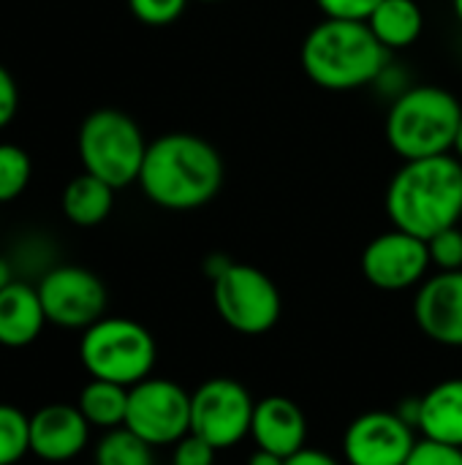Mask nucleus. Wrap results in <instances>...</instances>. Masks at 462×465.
Listing matches in <instances>:
<instances>
[{
	"label": "nucleus",
	"mask_w": 462,
	"mask_h": 465,
	"mask_svg": "<svg viewBox=\"0 0 462 465\" xmlns=\"http://www.w3.org/2000/svg\"><path fill=\"white\" fill-rule=\"evenodd\" d=\"M139 185L163 210H196L223 185L221 153L193 134H166L147 144Z\"/></svg>",
	"instance_id": "f257e3e1"
},
{
	"label": "nucleus",
	"mask_w": 462,
	"mask_h": 465,
	"mask_svg": "<svg viewBox=\"0 0 462 465\" xmlns=\"http://www.w3.org/2000/svg\"><path fill=\"white\" fill-rule=\"evenodd\" d=\"M387 215L395 229L419 240L457 226L462 218L460 161L449 153L406 161L387 188Z\"/></svg>",
	"instance_id": "f03ea898"
},
{
	"label": "nucleus",
	"mask_w": 462,
	"mask_h": 465,
	"mask_svg": "<svg viewBox=\"0 0 462 465\" xmlns=\"http://www.w3.org/2000/svg\"><path fill=\"white\" fill-rule=\"evenodd\" d=\"M389 49L368 22L327 19L302 44L305 74L327 90H354L381 76Z\"/></svg>",
	"instance_id": "7ed1b4c3"
},
{
	"label": "nucleus",
	"mask_w": 462,
	"mask_h": 465,
	"mask_svg": "<svg viewBox=\"0 0 462 465\" xmlns=\"http://www.w3.org/2000/svg\"><path fill=\"white\" fill-rule=\"evenodd\" d=\"M460 123L462 106L449 90L436 84L411 87L387 114V142L406 161L447 155L455 150Z\"/></svg>",
	"instance_id": "20e7f679"
},
{
	"label": "nucleus",
	"mask_w": 462,
	"mask_h": 465,
	"mask_svg": "<svg viewBox=\"0 0 462 465\" xmlns=\"http://www.w3.org/2000/svg\"><path fill=\"white\" fill-rule=\"evenodd\" d=\"M79 360L90 379L131 390L152 376L158 346L144 324L125 316H103L82 332Z\"/></svg>",
	"instance_id": "39448f33"
},
{
	"label": "nucleus",
	"mask_w": 462,
	"mask_h": 465,
	"mask_svg": "<svg viewBox=\"0 0 462 465\" xmlns=\"http://www.w3.org/2000/svg\"><path fill=\"white\" fill-rule=\"evenodd\" d=\"M147 142L139 125L120 109H95L79 128V158L84 172L112 188L139 183Z\"/></svg>",
	"instance_id": "423d86ee"
},
{
	"label": "nucleus",
	"mask_w": 462,
	"mask_h": 465,
	"mask_svg": "<svg viewBox=\"0 0 462 465\" xmlns=\"http://www.w3.org/2000/svg\"><path fill=\"white\" fill-rule=\"evenodd\" d=\"M212 302L221 322L240 335H264L283 313V300L272 278L259 267L234 262L212 278Z\"/></svg>",
	"instance_id": "0eeeda50"
},
{
	"label": "nucleus",
	"mask_w": 462,
	"mask_h": 465,
	"mask_svg": "<svg viewBox=\"0 0 462 465\" xmlns=\"http://www.w3.org/2000/svg\"><path fill=\"white\" fill-rule=\"evenodd\" d=\"M125 428L150 447H174L191 433V395L169 379H144L128 390Z\"/></svg>",
	"instance_id": "6e6552de"
},
{
	"label": "nucleus",
	"mask_w": 462,
	"mask_h": 465,
	"mask_svg": "<svg viewBox=\"0 0 462 465\" xmlns=\"http://www.w3.org/2000/svg\"><path fill=\"white\" fill-rule=\"evenodd\" d=\"M256 401L237 379H210L191 395V433L210 441L218 452L251 436Z\"/></svg>",
	"instance_id": "1a4fd4ad"
},
{
	"label": "nucleus",
	"mask_w": 462,
	"mask_h": 465,
	"mask_svg": "<svg viewBox=\"0 0 462 465\" xmlns=\"http://www.w3.org/2000/svg\"><path fill=\"white\" fill-rule=\"evenodd\" d=\"M38 297L46 322L60 330H87L106 313V286L103 281L76 264L49 267L38 281Z\"/></svg>",
	"instance_id": "9d476101"
},
{
	"label": "nucleus",
	"mask_w": 462,
	"mask_h": 465,
	"mask_svg": "<svg viewBox=\"0 0 462 465\" xmlns=\"http://www.w3.org/2000/svg\"><path fill=\"white\" fill-rule=\"evenodd\" d=\"M417 428L398 411H368L357 417L343 436L349 465H406L417 447Z\"/></svg>",
	"instance_id": "9b49d317"
},
{
	"label": "nucleus",
	"mask_w": 462,
	"mask_h": 465,
	"mask_svg": "<svg viewBox=\"0 0 462 465\" xmlns=\"http://www.w3.org/2000/svg\"><path fill=\"white\" fill-rule=\"evenodd\" d=\"M430 267L428 240H419L408 232L392 229L362 253V275L370 286L381 292H403L417 286Z\"/></svg>",
	"instance_id": "f8f14e48"
},
{
	"label": "nucleus",
	"mask_w": 462,
	"mask_h": 465,
	"mask_svg": "<svg viewBox=\"0 0 462 465\" xmlns=\"http://www.w3.org/2000/svg\"><path fill=\"white\" fill-rule=\"evenodd\" d=\"M90 422L71 403H46L30 414V452L44 463H68L87 450Z\"/></svg>",
	"instance_id": "ddd939ff"
},
{
	"label": "nucleus",
	"mask_w": 462,
	"mask_h": 465,
	"mask_svg": "<svg viewBox=\"0 0 462 465\" xmlns=\"http://www.w3.org/2000/svg\"><path fill=\"white\" fill-rule=\"evenodd\" d=\"M414 316L430 341L462 349V270L425 281L414 300Z\"/></svg>",
	"instance_id": "4468645a"
},
{
	"label": "nucleus",
	"mask_w": 462,
	"mask_h": 465,
	"mask_svg": "<svg viewBox=\"0 0 462 465\" xmlns=\"http://www.w3.org/2000/svg\"><path fill=\"white\" fill-rule=\"evenodd\" d=\"M251 439L256 441V450H267L289 460L308 447V417L291 398L270 395L256 401Z\"/></svg>",
	"instance_id": "2eb2a0df"
},
{
	"label": "nucleus",
	"mask_w": 462,
	"mask_h": 465,
	"mask_svg": "<svg viewBox=\"0 0 462 465\" xmlns=\"http://www.w3.org/2000/svg\"><path fill=\"white\" fill-rule=\"evenodd\" d=\"M46 324L49 322L35 286L25 281H14L0 292V346L5 349L33 346Z\"/></svg>",
	"instance_id": "dca6fc26"
},
{
	"label": "nucleus",
	"mask_w": 462,
	"mask_h": 465,
	"mask_svg": "<svg viewBox=\"0 0 462 465\" xmlns=\"http://www.w3.org/2000/svg\"><path fill=\"white\" fill-rule=\"evenodd\" d=\"M422 439L462 450V379H447L419 398Z\"/></svg>",
	"instance_id": "f3484780"
},
{
	"label": "nucleus",
	"mask_w": 462,
	"mask_h": 465,
	"mask_svg": "<svg viewBox=\"0 0 462 465\" xmlns=\"http://www.w3.org/2000/svg\"><path fill=\"white\" fill-rule=\"evenodd\" d=\"M114 191L101 177L84 172L74 177L63 191V213L74 226H98L114 207Z\"/></svg>",
	"instance_id": "a211bd4d"
},
{
	"label": "nucleus",
	"mask_w": 462,
	"mask_h": 465,
	"mask_svg": "<svg viewBox=\"0 0 462 465\" xmlns=\"http://www.w3.org/2000/svg\"><path fill=\"white\" fill-rule=\"evenodd\" d=\"M368 25L387 49H406L419 38L425 19L417 0H381Z\"/></svg>",
	"instance_id": "6ab92c4d"
},
{
	"label": "nucleus",
	"mask_w": 462,
	"mask_h": 465,
	"mask_svg": "<svg viewBox=\"0 0 462 465\" xmlns=\"http://www.w3.org/2000/svg\"><path fill=\"white\" fill-rule=\"evenodd\" d=\"M76 409L90 422V428H98L103 433L123 428L125 414H128V387L93 379L82 387Z\"/></svg>",
	"instance_id": "aec40b11"
},
{
	"label": "nucleus",
	"mask_w": 462,
	"mask_h": 465,
	"mask_svg": "<svg viewBox=\"0 0 462 465\" xmlns=\"http://www.w3.org/2000/svg\"><path fill=\"white\" fill-rule=\"evenodd\" d=\"M152 450L155 447L123 425L101 436L95 447V465H155Z\"/></svg>",
	"instance_id": "412c9836"
},
{
	"label": "nucleus",
	"mask_w": 462,
	"mask_h": 465,
	"mask_svg": "<svg viewBox=\"0 0 462 465\" xmlns=\"http://www.w3.org/2000/svg\"><path fill=\"white\" fill-rule=\"evenodd\" d=\"M27 452L30 417L11 403H0V465H16Z\"/></svg>",
	"instance_id": "4be33fe9"
},
{
	"label": "nucleus",
	"mask_w": 462,
	"mask_h": 465,
	"mask_svg": "<svg viewBox=\"0 0 462 465\" xmlns=\"http://www.w3.org/2000/svg\"><path fill=\"white\" fill-rule=\"evenodd\" d=\"M33 174L30 155L19 144H0V204H8L22 196Z\"/></svg>",
	"instance_id": "5701e85b"
},
{
	"label": "nucleus",
	"mask_w": 462,
	"mask_h": 465,
	"mask_svg": "<svg viewBox=\"0 0 462 465\" xmlns=\"http://www.w3.org/2000/svg\"><path fill=\"white\" fill-rule=\"evenodd\" d=\"M430 264H436L441 272L462 270V232L457 226H449L428 240Z\"/></svg>",
	"instance_id": "b1692460"
},
{
	"label": "nucleus",
	"mask_w": 462,
	"mask_h": 465,
	"mask_svg": "<svg viewBox=\"0 0 462 465\" xmlns=\"http://www.w3.org/2000/svg\"><path fill=\"white\" fill-rule=\"evenodd\" d=\"M133 16L144 25L161 27V25H172L188 5V0H128Z\"/></svg>",
	"instance_id": "393cba45"
},
{
	"label": "nucleus",
	"mask_w": 462,
	"mask_h": 465,
	"mask_svg": "<svg viewBox=\"0 0 462 465\" xmlns=\"http://www.w3.org/2000/svg\"><path fill=\"white\" fill-rule=\"evenodd\" d=\"M406 465H462V450L430 439H419Z\"/></svg>",
	"instance_id": "a878e982"
},
{
	"label": "nucleus",
	"mask_w": 462,
	"mask_h": 465,
	"mask_svg": "<svg viewBox=\"0 0 462 465\" xmlns=\"http://www.w3.org/2000/svg\"><path fill=\"white\" fill-rule=\"evenodd\" d=\"M215 447L210 441H204L196 433H188L185 439H180L174 444V455L172 465H212L215 463Z\"/></svg>",
	"instance_id": "bb28decb"
},
{
	"label": "nucleus",
	"mask_w": 462,
	"mask_h": 465,
	"mask_svg": "<svg viewBox=\"0 0 462 465\" xmlns=\"http://www.w3.org/2000/svg\"><path fill=\"white\" fill-rule=\"evenodd\" d=\"M319 8L327 14V19H354L368 22L370 14L378 8L381 0H316Z\"/></svg>",
	"instance_id": "cd10ccee"
},
{
	"label": "nucleus",
	"mask_w": 462,
	"mask_h": 465,
	"mask_svg": "<svg viewBox=\"0 0 462 465\" xmlns=\"http://www.w3.org/2000/svg\"><path fill=\"white\" fill-rule=\"evenodd\" d=\"M19 106V87L5 65H0V128H5Z\"/></svg>",
	"instance_id": "c85d7f7f"
},
{
	"label": "nucleus",
	"mask_w": 462,
	"mask_h": 465,
	"mask_svg": "<svg viewBox=\"0 0 462 465\" xmlns=\"http://www.w3.org/2000/svg\"><path fill=\"white\" fill-rule=\"evenodd\" d=\"M286 465H340L335 458H329L327 452H319V450H310V447H305L302 452H297V455H291Z\"/></svg>",
	"instance_id": "c756f323"
},
{
	"label": "nucleus",
	"mask_w": 462,
	"mask_h": 465,
	"mask_svg": "<svg viewBox=\"0 0 462 465\" xmlns=\"http://www.w3.org/2000/svg\"><path fill=\"white\" fill-rule=\"evenodd\" d=\"M248 465H286V458H280V455H275V452H267V450H256V452L251 455Z\"/></svg>",
	"instance_id": "7c9ffc66"
},
{
	"label": "nucleus",
	"mask_w": 462,
	"mask_h": 465,
	"mask_svg": "<svg viewBox=\"0 0 462 465\" xmlns=\"http://www.w3.org/2000/svg\"><path fill=\"white\" fill-rule=\"evenodd\" d=\"M16 278H14V262L11 259H5V256H0V292L5 289V286H11Z\"/></svg>",
	"instance_id": "2f4dec72"
},
{
	"label": "nucleus",
	"mask_w": 462,
	"mask_h": 465,
	"mask_svg": "<svg viewBox=\"0 0 462 465\" xmlns=\"http://www.w3.org/2000/svg\"><path fill=\"white\" fill-rule=\"evenodd\" d=\"M455 153L462 158V123H460V131H457V139H455Z\"/></svg>",
	"instance_id": "473e14b6"
},
{
	"label": "nucleus",
	"mask_w": 462,
	"mask_h": 465,
	"mask_svg": "<svg viewBox=\"0 0 462 465\" xmlns=\"http://www.w3.org/2000/svg\"><path fill=\"white\" fill-rule=\"evenodd\" d=\"M455 11H457V16H460L462 22V0H455Z\"/></svg>",
	"instance_id": "72a5a7b5"
},
{
	"label": "nucleus",
	"mask_w": 462,
	"mask_h": 465,
	"mask_svg": "<svg viewBox=\"0 0 462 465\" xmlns=\"http://www.w3.org/2000/svg\"><path fill=\"white\" fill-rule=\"evenodd\" d=\"M202 3H221V0H202Z\"/></svg>",
	"instance_id": "f704fd0d"
}]
</instances>
